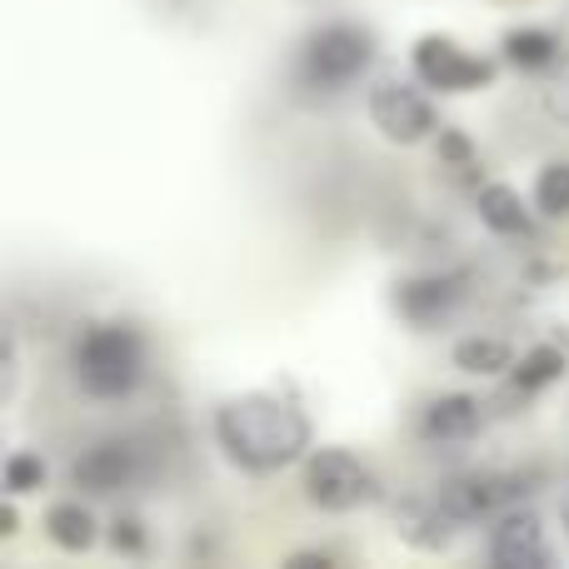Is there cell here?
<instances>
[{"label":"cell","mask_w":569,"mask_h":569,"mask_svg":"<svg viewBox=\"0 0 569 569\" xmlns=\"http://www.w3.org/2000/svg\"><path fill=\"white\" fill-rule=\"evenodd\" d=\"M216 440L230 465L276 475L310 455V415L280 390H246L216 410Z\"/></svg>","instance_id":"obj_1"},{"label":"cell","mask_w":569,"mask_h":569,"mask_svg":"<svg viewBox=\"0 0 569 569\" xmlns=\"http://www.w3.org/2000/svg\"><path fill=\"white\" fill-rule=\"evenodd\" d=\"M146 335L126 320H96L76 340V385L90 400H130L146 380Z\"/></svg>","instance_id":"obj_2"},{"label":"cell","mask_w":569,"mask_h":569,"mask_svg":"<svg viewBox=\"0 0 569 569\" xmlns=\"http://www.w3.org/2000/svg\"><path fill=\"white\" fill-rule=\"evenodd\" d=\"M375 66V30L360 20H325L300 40V80L320 96L355 86Z\"/></svg>","instance_id":"obj_3"},{"label":"cell","mask_w":569,"mask_h":569,"mask_svg":"<svg viewBox=\"0 0 569 569\" xmlns=\"http://www.w3.org/2000/svg\"><path fill=\"white\" fill-rule=\"evenodd\" d=\"M305 500L325 515H355L380 500V475L360 455L325 445V450L305 455Z\"/></svg>","instance_id":"obj_4"},{"label":"cell","mask_w":569,"mask_h":569,"mask_svg":"<svg viewBox=\"0 0 569 569\" xmlns=\"http://www.w3.org/2000/svg\"><path fill=\"white\" fill-rule=\"evenodd\" d=\"M425 80H400V76H385L370 86V120L375 130H380L390 146H420V140H430L435 130H440V116H435V100L425 96Z\"/></svg>","instance_id":"obj_5"},{"label":"cell","mask_w":569,"mask_h":569,"mask_svg":"<svg viewBox=\"0 0 569 569\" xmlns=\"http://www.w3.org/2000/svg\"><path fill=\"white\" fill-rule=\"evenodd\" d=\"M410 66H415V76H420L430 90H440V96H470V90H485L495 80V70H500L490 56H475V50H465L460 40L440 36V30H430V36L415 40Z\"/></svg>","instance_id":"obj_6"},{"label":"cell","mask_w":569,"mask_h":569,"mask_svg":"<svg viewBox=\"0 0 569 569\" xmlns=\"http://www.w3.org/2000/svg\"><path fill=\"white\" fill-rule=\"evenodd\" d=\"M136 480H146V450L130 435H106V440L86 445L70 465V485L86 495H120Z\"/></svg>","instance_id":"obj_7"},{"label":"cell","mask_w":569,"mask_h":569,"mask_svg":"<svg viewBox=\"0 0 569 569\" xmlns=\"http://www.w3.org/2000/svg\"><path fill=\"white\" fill-rule=\"evenodd\" d=\"M465 300V276H455V270H425V276H405L395 280V315H400L405 325H415V330H435V325H445L455 310H460Z\"/></svg>","instance_id":"obj_8"},{"label":"cell","mask_w":569,"mask_h":569,"mask_svg":"<svg viewBox=\"0 0 569 569\" xmlns=\"http://www.w3.org/2000/svg\"><path fill=\"white\" fill-rule=\"evenodd\" d=\"M390 530L400 545L420 555H440L460 540L465 520H455V510L440 500V495H405V500L390 505Z\"/></svg>","instance_id":"obj_9"},{"label":"cell","mask_w":569,"mask_h":569,"mask_svg":"<svg viewBox=\"0 0 569 569\" xmlns=\"http://www.w3.org/2000/svg\"><path fill=\"white\" fill-rule=\"evenodd\" d=\"M435 495L455 510V520L480 525V520H495V515L515 510V500H520V480H515V475H495V470H470V475L445 480Z\"/></svg>","instance_id":"obj_10"},{"label":"cell","mask_w":569,"mask_h":569,"mask_svg":"<svg viewBox=\"0 0 569 569\" xmlns=\"http://www.w3.org/2000/svg\"><path fill=\"white\" fill-rule=\"evenodd\" d=\"M490 560L500 569H540L555 565L550 535H545V520L535 510H505L490 530Z\"/></svg>","instance_id":"obj_11"},{"label":"cell","mask_w":569,"mask_h":569,"mask_svg":"<svg viewBox=\"0 0 569 569\" xmlns=\"http://www.w3.org/2000/svg\"><path fill=\"white\" fill-rule=\"evenodd\" d=\"M485 425V405L475 395H440L425 405L420 415V440L425 445H465L475 440Z\"/></svg>","instance_id":"obj_12"},{"label":"cell","mask_w":569,"mask_h":569,"mask_svg":"<svg viewBox=\"0 0 569 569\" xmlns=\"http://www.w3.org/2000/svg\"><path fill=\"white\" fill-rule=\"evenodd\" d=\"M475 210H480V226L495 230V236H505V240L535 236L530 206H525V196L515 186H505V180H485V186L475 190Z\"/></svg>","instance_id":"obj_13"},{"label":"cell","mask_w":569,"mask_h":569,"mask_svg":"<svg viewBox=\"0 0 569 569\" xmlns=\"http://www.w3.org/2000/svg\"><path fill=\"white\" fill-rule=\"evenodd\" d=\"M500 56H505V66L525 70V76H550L565 60V46H560V36L545 26H510L500 36Z\"/></svg>","instance_id":"obj_14"},{"label":"cell","mask_w":569,"mask_h":569,"mask_svg":"<svg viewBox=\"0 0 569 569\" xmlns=\"http://www.w3.org/2000/svg\"><path fill=\"white\" fill-rule=\"evenodd\" d=\"M565 370H569V350H560L555 340H540V345H530V350L515 360L510 390L520 395V400H530V395H540V390H550V385H560Z\"/></svg>","instance_id":"obj_15"},{"label":"cell","mask_w":569,"mask_h":569,"mask_svg":"<svg viewBox=\"0 0 569 569\" xmlns=\"http://www.w3.org/2000/svg\"><path fill=\"white\" fill-rule=\"evenodd\" d=\"M450 360H455V370H465V375L500 380V375L515 370V360H520V355H515V345L505 340V335H465V340H455Z\"/></svg>","instance_id":"obj_16"},{"label":"cell","mask_w":569,"mask_h":569,"mask_svg":"<svg viewBox=\"0 0 569 569\" xmlns=\"http://www.w3.org/2000/svg\"><path fill=\"white\" fill-rule=\"evenodd\" d=\"M46 540L56 545V550H66V555L96 550L100 525H96V515H90V505H80V500H56V505L46 510Z\"/></svg>","instance_id":"obj_17"},{"label":"cell","mask_w":569,"mask_h":569,"mask_svg":"<svg viewBox=\"0 0 569 569\" xmlns=\"http://www.w3.org/2000/svg\"><path fill=\"white\" fill-rule=\"evenodd\" d=\"M535 210L545 220H569V160H545L535 176Z\"/></svg>","instance_id":"obj_18"},{"label":"cell","mask_w":569,"mask_h":569,"mask_svg":"<svg viewBox=\"0 0 569 569\" xmlns=\"http://www.w3.org/2000/svg\"><path fill=\"white\" fill-rule=\"evenodd\" d=\"M46 475H50L46 455L16 450L6 460V470H0V480H6V495H36V490H46Z\"/></svg>","instance_id":"obj_19"},{"label":"cell","mask_w":569,"mask_h":569,"mask_svg":"<svg viewBox=\"0 0 569 569\" xmlns=\"http://www.w3.org/2000/svg\"><path fill=\"white\" fill-rule=\"evenodd\" d=\"M106 545H110L116 555H126V560L146 555V550H150L146 520H140V515H116V520H110V530H106Z\"/></svg>","instance_id":"obj_20"},{"label":"cell","mask_w":569,"mask_h":569,"mask_svg":"<svg viewBox=\"0 0 569 569\" xmlns=\"http://www.w3.org/2000/svg\"><path fill=\"white\" fill-rule=\"evenodd\" d=\"M435 156H440V166H450V170H475V140L465 136L460 126H440Z\"/></svg>","instance_id":"obj_21"},{"label":"cell","mask_w":569,"mask_h":569,"mask_svg":"<svg viewBox=\"0 0 569 569\" xmlns=\"http://www.w3.org/2000/svg\"><path fill=\"white\" fill-rule=\"evenodd\" d=\"M545 110H550L555 120H569V60L550 70V86H545Z\"/></svg>","instance_id":"obj_22"},{"label":"cell","mask_w":569,"mask_h":569,"mask_svg":"<svg viewBox=\"0 0 569 569\" xmlns=\"http://www.w3.org/2000/svg\"><path fill=\"white\" fill-rule=\"evenodd\" d=\"M16 500V495H10ZM0 505V540H10V535H20V515H16V505Z\"/></svg>","instance_id":"obj_23"},{"label":"cell","mask_w":569,"mask_h":569,"mask_svg":"<svg viewBox=\"0 0 569 569\" xmlns=\"http://www.w3.org/2000/svg\"><path fill=\"white\" fill-rule=\"evenodd\" d=\"M290 565L295 569H300V565H320L325 569V565H330V555H325V550H300V555H290Z\"/></svg>","instance_id":"obj_24"}]
</instances>
